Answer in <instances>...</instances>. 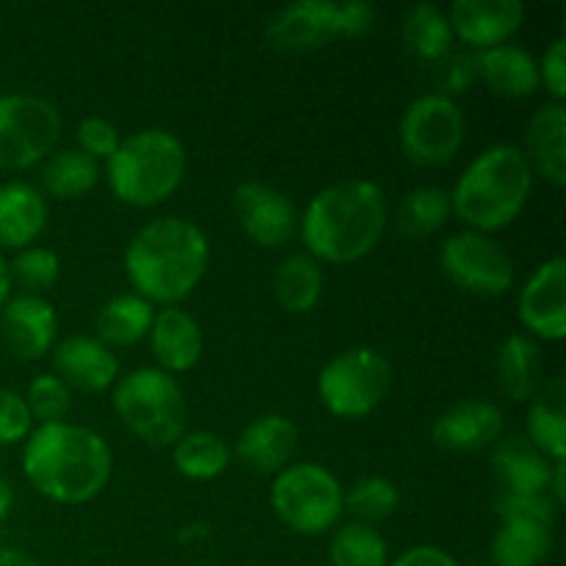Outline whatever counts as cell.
Wrapping results in <instances>:
<instances>
[{"instance_id":"obj_1","label":"cell","mask_w":566,"mask_h":566,"mask_svg":"<svg viewBox=\"0 0 566 566\" xmlns=\"http://www.w3.org/2000/svg\"><path fill=\"white\" fill-rule=\"evenodd\" d=\"M114 473L108 440L88 426L44 423L33 426L22 442V475L48 501L61 506H83L99 497Z\"/></svg>"},{"instance_id":"obj_2","label":"cell","mask_w":566,"mask_h":566,"mask_svg":"<svg viewBox=\"0 0 566 566\" xmlns=\"http://www.w3.org/2000/svg\"><path fill=\"white\" fill-rule=\"evenodd\" d=\"M385 230V188L363 177L321 188L298 219L307 254L321 265H348L368 258L381 243Z\"/></svg>"},{"instance_id":"obj_3","label":"cell","mask_w":566,"mask_h":566,"mask_svg":"<svg viewBox=\"0 0 566 566\" xmlns=\"http://www.w3.org/2000/svg\"><path fill=\"white\" fill-rule=\"evenodd\" d=\"M210 265V241L199 224L182 216L147 221L125 249V274L142 298L160 307L186 302Z\"/></svg>"},{"instance_id":"obj_4","label":"cell","mask_w":566,"mask_h":566,"mask_svg":"<svg viewBox=\"0 0 566 566\" xmlns=\"http://www.w3.org/2000/svg\"><path fill=\"white\" fill-rule=\"evenodd\" d=\"M534 171L517 144H492L459 175L451 210L468 230L492 235L506 230L528 205Z\"/></svg>"},{"instance_id":"obj_5","label":"cell","mask_w":566,"mask_h":566,"mask_svg":"<svg viewBox=\"0 0 566 566\" xmlns=\"http://www.w3.org/2000/svg\"><path fill=\"white\" fill-rule=\"evenodd\" d=\"M188 169L186 144L166 127H144L122 138L105 160L111 193L130 208H158L180 188Z\"/></svg>"},{"instance_id":"obj_6","label":"cell","mask_w":566,"mask_h":566,"mask_svg":"<svg viewBox=\"0 0 566 566\" xmlns=\"http://www.w3.org/2000/svg\"><path fill=\"white\" fill-rule=\"evenodd\" d=\"M116 418L153 448H171L188 431V401L177 376L155 365L127 370L114 385Z\"/></svg>"},{"instance_id":"obj_7","label":"cell","mask_w":566,"mask_h":566,"mask_svg":"<svg viewBox=\"0 0 566 566\" xmlns=\"http://www.w3.org/2000/svg\"><path fill=\"white\" fill-rule=\"evenodd\" d=\"M269 501L282 525L302 536L335 531L346 514V486L318 462H293L274 475Z\"/></svg>"},{"instance_id":"obj_8","label":"cell","mask_w":566,"mask_h":566,"mask_svg":"<svg viewBox=\"0 0 566 566\" xmlns=\"http://www.w3.org/2000/svg\"><path fill=\"white\" fill-rule=\"evenodd\" d=\"M315 390H318V401L324 403L326 412L335 418H368L390 396L392 365L379 348H346L321 368Z\"/></svg>"},{"instance_id":"obj_9","label":"cell","mask_w":566,"mask_h":566,"mask_svg":"<svg viewBox=\"0 0 566 566\" xmlns=\"http://www.w3.org/2000/svg\"><path fill=\"white\" fill-rule=\"evenodd\" d=\"M59 105L39 94H0V171H28L59 149Z\"/></svg>"},{"instance_id":"obj_10","label":"cell","mask_w":566,"mask_h":566,"mask_svg":"<svg viewBox=\"0 0 566 566\" xmlns=\"http://www.w3.org/2000/svg\"><path fill=\"white\" fill-rule=\"evenodd\" d=\"M468 133L462 105L442 92L415 97L398 122V144L415 166H446L459 155Z\"/></svg>"},{"instance_id":"obj_11","label":"cell","mask_w":566,"mask_h":566,"mask_svg":"<svg viewBox=\"0 0 566 566\" xmlns=\"http://www.w3.org/2000/svg\"><path fill=\"white\" fill-rule=\"evenodd\" d=\"M446 280L470 296H506L514 287V260L501 243L484 232L462 230L446 238L440 249Z\"/></svg>"},{"instance_id":"obj_12","label":"cell","mask_w":566,"mask_h":566,"mask_svg":"<svg viewBox=\"0 0 566 566\" xmlns=\"http://www.w3.org/2000/svg\"><path fill=\"white\" fill-rule=\"evenodd\" d=\"M238 224L243 235L263 249H276L298 230V210L280 188L260 180H247L232 191Z\"/></svg>"},{"instance_id":"obj_13","label":"cell","mask_w":566,"mask_h":566,"mask_svg":"<svg viewBox=\"0 0 566 566\" xmlns=\"http://www.w3.org/2000/svg\"><path fill=\"white\" fill-rule=\"evenodd\" d=\"M517 315L536 343H562L566 337V260L562 254L536 265L520 291Z\"/></svg>"},{"instance_id":"obj_14","label":"cell","mask_w":566,"mask_h":566,"mask_svg":"<svg viewBox=\"0 0 566 566\" xmlns=\"http://www.w3.org/2000/svg\"><path fill=\"white\" fill-rule=\"evenodd\" d=\"M265 39L285 53H310L326 48L335 39H346L343 31V3L335 0H296L274 14L265 28Z\"/></svg>"},{"instance_id":"obj_15","label":"cell","mask_w":566,"mask_h":566,"mask_svg":"<svg viewBox=\"0 0 566 566\" xmlns=\"http://www.w3.org/2000/svg\"><path fill=\"white\" fill-rule=\"evenodd\" d=\"M0 337L17 359H42L59 343V313L36 293H11L0 310Z\"/></svg>"},{"instance_id":"obj_16","label":"cell","mask_w":566,"mask_h":566,"mask_svg":"<svg viewBox=\"0 0 566 566\" xmlns=\"http://www.w3.org/2000/svg\"><path fill=\"white\" fill-rule=\"evenodd\" d=\"M503 429H506V415L497 403L464 398L434 420L431 440L442 451L475 453L495 448V442L503 437Z\"/></svg>"},{"instance_id":"obj_17","label":"cell","mask_w":566,"mask_h":566,"mask_svg":"<svg viewBox=\"0 0 566 566\" xmlns=\"http://www.w3.org/2000/svg\"><path fill=\"white\" fill-rule=\"evenodd\" d=\"M448 20L459 42L484 53L512 42L525 22V6L520 0H453Z\"/></svg>"},{"instance_id":"obj_18","label":"cell","mask_w":566,"mask_h":566,"mask_svg":"<svg viewBox=\"0 0 566 566\" xmlns=\"http://www.w3.org/2000/svg\"><path fill=\"white\" fill-rule=\"evenodd\" d=\"M53 374L70 390L103 392L122 376L119 357L114 348L99 343L94 335H66L53 346Z\"/></svg>"},{"instance_id":"obj_19","label":"cell","mask_w":566,"mask_h":566,"mask_svg":"<svg viewBox=\"0 0 566 566\" xmlns=\"http://www.w3.org/2000/svg\"><path fill=\"white\" fill-rule=\"evenodd\" d=\"M298 448V426L287 415L269 412L254 418L247 429L238 434L235 453L252 473L276 475L293 464Z\"/></svg>"},{"instance_id":"obj_20","label":"cell","mask_w":566,"mask_h":566,"mask_svg":"<svg viewBox=\"0 0 566 566\" xmlns=\"http://www.w3.org/2000/svg\"><path fill=\"white\" fill-rule=\"evenodd\" d=\"M147 340L149 352H153L155 363H158L155 368L166 370L169 376L188 374L191 368H197L205 352L202 326L180 304L155 310V321Z\"/></svg>"},{"instance_id":"obj_21","label":"cell","mask_w":566,"mask_h":566,"mask_svg":"<svg viewBox=\"0 0 566 566\" xmlns=\"http://www.w3.org/2000/svg\"><path fill=\"white\" fill-rule=\"evenodd\" d=\"M48 197L33 182L9 180L0 186V252L33 247L48 227Z\"/></svg>"},{"instance_id":"obj_22","label":"cell","mask_w":566,"mask_h":566,"mask_svg":"<svg viewBox=\"0 0 566 566\" xmlns=\"http://www.w3.org/2000/svg\"><path fill=\"white\" fill-rule=\"evenodd\" d=\"M556 464L536 451L525 437L497 440L492 451V470L506 495H551Z\"/></svg>"},{"instance_id":"obj_23","label":"cell","mask_w":566,"mask_h":566,"mask_svg":"<svg viewBox=\"0 0 566 566\" xmlns=\"http://www.w3.org/2000/svg\"><path fill=\"white\" fill-rule=\"evenodd\" d=\"M475 75L486 83L492 94L506 99L534 97L542 88L539 61L531 50L506 42L475 55Z\"/></svg>"},{"instance_id":"obj_24","label":"cell","mask_w":566,"mask_h":566,"mask_svg":"<svg viewBox=\"0 0 566 566\" xmlns=\"http://www.w3.org/2000/svg\"><path fill=\"white\" fill-rule=\"evenodd\" d=\"M528 158L534 177L562 188L566 182V108L564 103H545L534 111L525 127V144L520 147Z\"/></svg>"},{"instance_id":"obj_25","label":"cell","mask_w":566,"mask_h":566,"mask_svg":"<svg viewBox=\"0 0 566 566\" xmlns=\"http://www.w3.org/2000/svg\"><path fill=\"white\" fill-rule=\"evenodd\" d=\"M545 354L525 332H514L501 343L495 357L497 387L514 403H528L545 385Z\"/></svg>"},{"instance_id":"obj_26","label":"cell","mask_w":566,"mask_h":566,"mask_svg":"<svg viewBox=\"0 0 566 566\" xmlns=\"http://www.w3.org/2000/svg\"><path fill=\"white\" fill-rule=\"evenodd\" d=\"M525 440L545 453L551 462H566V385L564 376H553L539 387L528 407Z\"/></svg>"},{"instance_id":"obj_27","label":"cell","mask_w":566,"mask_h":566,"mask_svg":"<svg viewBox=\"0 0 566 566\" xmlns=\"http://www.w3.org/2000/svg\"><path fill=\"white\" fill-rule=\"evenodd\" d=\"M155 307L138 293H119L108 298L94 315V337L108 348H127L149 335Z\"/></svg>"},{"instance_id":"obj_28","label":"cell","mask_w":566,"mask_h":566,"mask_svg":"<svg viewBox=\"0 0 566 566\" xmlns=\"http://www.w3.org/2000/svg\"><path fill=\"white\" fill-rule=\"evenodd\" d=\"M324 285V265L307 252L287 254L274 271V298L291 315H304L318 307Z\"/></svg>"},{"instance_id":"obj_29","label":"cell","mask_w":566,"mask_h":566,"mask_svg":"<svg viewBox=\"0 0 566 566\" xmlns=\"http://www.w3.org/2000/svg\"><path fill=\"white\" fill-rule=\"evenodd\" d=\"M553 545L551 525L506 520L492 534L490 558L495 566H542L551 558Z\"/></svg>"},{"instance_id":"obj_30","label":"cell","mask_w":566,"mask_h":566,"mask_svg":"<svg viewBox=\"0 0 566 566\" xmlns=\"http://www.w3.org/2000/svg\"><path fill=\"white\" fill-rule=\"evenodd\" d=\"M99 177H103V166L88 158L86 153H81L77 147L55 149L53 155H48L42 171H39V180H42L39 191L61 199V202H70V199L86 197L97 186Z\"/></svg>"},{"instance_id":"obj_31","label":"cell","mask_w":566,"mask_h":566,"mask_svg":"<svg viewBox=\"0 0 566 566\" xmlns=\"http://www.w3.org/2000/svg\"><path fill=\"white\" fill-rule=\"evenodd\" d=\"M171 462L177 473L188 481H213L230 468L232 446L213 431H186L171 446Z\"/></svg>"},{"instance_id":"obj_32","label":"cell","mask_w":566,"mask_h":566,"mask_svg":"<svg viewBox=\"0 0 566 566\" xmlns=\"http://www.w3.org/2000/svg\"><path fill=\"white\" fill-rule=\"evenodd\" d=\"M401 39L420 61L446 59L453 48V28L448 11L437 3H415L401 17Z\"/></svg>"},{"instance_id":"obj_33","label":"cell","mask_w":566,"mask_h":566,"mask_svg":"<svg viewBox=\"0 0 566 566\" xmlns=\"http://www.w3.org/2000/svg\"><path fill=\"white\" fill-rule=\"evenodd\" d=\"M332 566H390V545L374 525L340 523L329 539Z\"/></svg>"},{"instance_id":"obj_34","label":"cell","mask_w":566,"mask_h":566,"mask_svg":"<svg viewBox=\"0 0 566 566\" xmlns=\"http://www.w3.org/2000/svg\"><path fill=\"white\" fill-rule=\"evenodd\" d=\"M451 216V193L437 186L412 188L398 205V227L409 238L434 235L448 224Z\"/></svg>"},{"instance_id":"obj_35","label":"cell","mask_w":566,"mask_h":566,"mask_svg":"<svg viewBox=\"0 0 566 566\" xmlns=\"http://www.w3.org/2000/svg\"><path fill=\"white\" fill-rule=\"evenodd\" d=\"M398 503H401L398 486L385 475H363L346 490V512L365 525L392 517Z\"/></svg>"},{"instance_id":"obj_36","label":"cell","mask_w":566,"mask_h":566,"mask_svg":"<svg viewBox=\"0 0 566 566\" xmlns=\"http://www.w3.org/2000/svg\"><path fill=\"white\" fill-rule=\"evenodd\" d=\"M9 274L11 285H20L22 293H36L42 296V291L53 287L61 276V258L48 247H28L14 252V258L9 260Z\"/></svg>"},{"instance_id":"obj_37","label":"cell","mask_w":566,"mask_h":566,"mask_svg":"<svg viewBox=\"0 0 566 566\" xmlns=\"http://www.w3.org/2000/svg\"><path fill=\"white\" fill-rule=\"evenodd\" d=\"M22 398H25L36 426L61 423V420H66L72 407V390L55 374H39L28 385V392Z\"/></svg>"},{"instance_id":"obj_38","label":"cell","mask_w":566,"mask_h":566,"mask_svg":"<svg viewBox=\"0 0 566 566\" xmlns=\"http://www.w3.org/2000/svg\"><path fill=\"white\" fill-rule=\"evenodd\" d=\"M558 503L551 495H506L501 492L495 501V512L501 523L506 520H523V523H542V525H556L558 517Z\"/></svg>"},{"instance_id":"obj_39","label":"cell","mask_w":566,"mask_h":566,"mask_svg":"<svg viewBox=\"0 0 566 566\" xmlns=\"http://www.w3.org/2000/svg\"><path fill=\"white\" fill-rule=\"evenodd\" d=\"M75 138L81 153H86L88 158H94L97 164H105V160L119 149L125 136H122L119 127L111 119H105V116H86V119H81V125H77Z\"/></svg>"},{"instance_id":"obj_40","label":"cell","mask_w":566,"mask_h":566,"mask_svg":"<svg viewBox=\"0 0 566 566\" xmlns=\"http://www.w3.org/2000/svg\"><path fill=\"white\" fill-rule=\"evenodd\" d=\"M33 426L36 423H33L25 398L9 387H0V446L25 442Z\"/></svg>"},{"instance_id":"obj_41","label":"cell","mask_w":566,"mask_h":566,"mask_svg":"<svg viewBox=\"0 0 566 566\" xmlns=\"http://www.w3.org/2000/svg\"><path fill=\"white\" fill-rule=\"evenodd\" d=\"M539 61V77L542 86L551 92L553 103H564L566 97V39L556 36L545 48Z\"/></svg>"},{"instance_id":"obj_42","label":"cell","mask_w":566,"mask_h":566,"mask_svg":"<svg viewBox=\"0 0 566 566\" xmlns=\"http://www.w3.org/2000/svg\"><path fill=\"white\" fill-rule=\"evenodd\" d=\"M390 566H462L457 562V556L446 551V547L437 545H415L409 551L398 553L392 558Z\"/></svg>"},{"instance_id":"obj_43","label":"cell","mask_w":566,"mask_h":566,"mask_svg":"<svg viewBox=\"0 0 566 566\" xmlns=\"http://www.w3.org/2000/svg\"><path fill=\"white\" fill-rule=\"evenodd\" d=\"M475 77V59H468V55H453L448 61L446 72H442V86H446L448 97H453V92H464V88L473 83Z\"/></svg>"},{"instance_id":"obj_44","label":"cell","mask_w":566,"mask_h":566,"mask_svg":"<svg viewBox=\"0 0 566 566\" xmlns=\"http://www.w3.org/2000/svg\"><path fill=\"white\" fill-rule=\"evenodd\" d=\"M208 536H210L208 523H188L177 531V542H180V545H199V542H205Z\"/></svg>"},{"instance_id":"obj_45","label":"cell","mask_w":566,"mask_h":566,"mask_svg":"<svg viewBox=\"0 0 566 566\" xmlns=\"http://www.w3.org/2000/svg\"><path fill=\"white\" fill-rule=\"evenodd\" d=\"M0 566H42L28 553L14 551V547H0Z\"/></svg>"},{"instance_id":"obj_46","label":"cell","mask_w":566,"mask_h":566,"mask_svg":"<svg viewBox=\"0 0 566 566\" xmlns=\"http://www.w3.org/2000/svg\"><path fill=\"white\" fill-rule=\"evenodd\" d=\"M551 497L562 506L566 501V462H558L556 470H553V481H551Z\"/></svg>"},{"instance_id":"obj_47","label":"cell","mask_w":566,"mask_h":566,"mask_svg":"<svg viewBox=\"0 0 566 566\" xmlns=\"http://www.w3.org/2000/svg\"><path fill=\"white\" fill-rule=\"evenodd\" d=\"M11 291H14V285H11L9 260H6L3 252H0V310H3V304L11 298Z\"/></svg>"},{"instance_id":"obj_48","label":"cell","mask_w":566,"mask_h":566,"mask_svg":"<svg viewBox=\"0 0 566 566\" xmlns=\"http://www.w3.org/2000/svg\"><path fill=\"white\" fill-rule=\"evenodd\" d=\"M11 509H14V490H11L9 481L0 479V523L9 517Z\"/></svg>"}]
</instances>
